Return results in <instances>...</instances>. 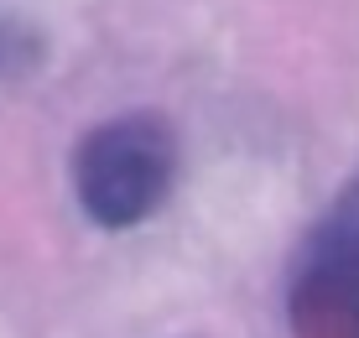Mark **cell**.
Instances as JSON below:
<instances>
[{"label":"cell","instance_id":"obj_1","mask_svg":"<svg viewBox=\"0 0 359 338\" xmlns=\"http://www.w3.org/2000/svg\"><path fill=\"white\" fill-rule=\"evenodd\" d=\"M177 177V141L156 115H115L73 151V193L99 229H130L167 203Z\"/></svg>","mask_w":359,"mask_h":338},{"label":"cell","instance_id":"obj_2","mask_svg":"<svg viewBox=\"0 0 359 338\" xmlns=\"http://www.w3.org/2000/svg\"><path fill=\"white\" fill-rule=\"evenodd\" d=\"M292 323L302 338H359V172L302 245Z\"/></svg>","mask_w":359,"mask_h":338}]
</instances>
